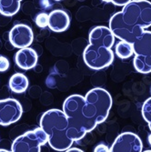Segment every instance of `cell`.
<instances>
[{
  "label": "cell",
  "instance_id": "1",
  "mask_svg": "<svg viewBox=\"0 0 151 152\" xmlns=\"http://www.w3.org/2000/svg\"><path fill=\"white\" fill-rule=\"evenodd\" d=\"M151 26V2L132 0L109 19V28L119 40L133 43Z\"/></svg>",
  "mask_w": 151,
  "mask_h": 152
},
{
  "label": "cell",
  "instance_id": "2",
  "mask_svg": "<svg viewBox=\"0 0 151 152\" xmlns=\"http://www.w3.org/2000/svg\"><path fill=\"white\" fill-rule=\"evenodd\" d=\"M115 38L109 27L98 26L91 29L88 36L89 44L83 52L85 64L94 70H101L110 66L114 61V52L111 48Z\"/></svg>",
  "mask_w": 151,
  "mask_h": 152
},
{
  "label": "cell",
  "instance_id": "3",
  "mask_svg": "<svg viewBox=\"0 0 151 152\" xmlns=\"http://www.w3.org/2000/svg\"><path fill=\"white\" fill-rule=\"evenodd\" d=\"M39 124L47 134L48 144L53 149L66 151L75 142L70 137L68 119L63 110H47L41 116Z\"/></svg>",
  "mask_w": 151,
  "mask_h": 152
},
{
  "label": "cell",
  "instance_id": "4",
  "mask_svg": "<svg viewBox=\"0 0 151 152\" xmlns=\"http://www.w3.org/2000/svg\"><path fill=\"white\" fill-rule=\"evenodd\" d=\"M85 96L74 94L65 99L63 111L69 124V134L74 141H79L96 127L84 113Z\"/></svg>",
  "mask_w": 151,
  "mask_h": 152
},
{
  "label": "cell",
  "instance_id": "5",
  "mask_svg": "<svg viewBox=\"0 0 151 152\" xmlns=\"http://www.w3.org/2000/svg\"><path fill=\"white\" fill-rule=\"evenodd\" d=\"M112 96L104 88H95L85 96L84 113L95 127L103 123L112 107Z\"/></svg>",
  "mask_w": 151,
  "mask_h": 152
},
{
  "label": "cell",
  "instance_id": "6",
  "mask_svg": "<svg viewBox=\"0 0 151 152\" xmlns=\"http://www.w3.org/2000/svg\"><path fill=\"white\" fill-rule=\"evenodd\" d=\"M135 69L141 74L151 73V31L145 30L132 43Z\"/></svg>",
  "mask_w": 151,
  "mask_h": 152
},
{
  "label": "cell",
  "instance_id": "7",
  "mask_svg": "<svg viewBox=\"0 0 151 152\" xmlns=\"http://www.w3.org/2000/svg\"><path fill=\"white\" fill-rule=\"evenodd\" d=\"M48 143V136L39 127L20 135L13 141L11 151L13 152H40L41 147Z\"/></svg>",
  "mask_w": 151,
  "mask_h": 152
},
{
  "label": "cell",
  "instance_id": "8",
  "mask_svg": "<svg viewBox=\"0 0 151 152\" xmlns=\"http://www.w3.org/2000/svg\"><path fill=\"white\" fill-rule=\"evenodd\" d=\"M23 114V108L18 100L6 99L0 100V126L7 127L18 121Z\"/></svg>",
  "mask_w": 151,
  "mask_h": 152
},
{
  "label": "cell",
  "instance_id": "9",
  "mask_svg": "<svg viewBox=\"0 0 151 152\" xmlns=\"http://www.w3.org/2000/svg\"><path fill=\"white\" fill-rule=\"evenodd\" d=\"M143 144L140 137L133 132H124L117 137L110 148L111 152H141Z\"/></svg>",
  "mask_w": 151,
  "mask_h": 152
},
{
  "label": "cell",
  "instance_id": "10",
  "mask_svg": "<svg viewBox=\"0 0 151 152\" xmlns=\"http://www.w3.org/2000/svg\"><path fill=\"white\" fill-rule=\"evenodd\" d=\"M34 40L32 28L26 24H18L14 26L9 32V41L17 48H28Z\"/></svg>",
  "mask_w": 151,
  "mask_h": 152
},
{
  "label": "cell",
  "instance_id": "11",
  "mask_svg": "<svg viewBox=\"0 0 151 152\" xmlns=\"http://www.w3.org/2000/svg\"><path fill=\"white\" fill-rule=\"evenodd\" d=\"M70 25L69 15L62 9H55L49 14L48 27L54 32L66 31Z\"/></svg>",
  "mask_w": 151,
  "mask_h": 152
},
{
  "label": "cell",
  "instance_id": "12",
  "mask_svg": "<svg viewBox=\"0 0 151 152\" xmlns=\"http://www.w3.org/2000/svg\"><path fill=\"white\" fill-rule=\"evenodd\" d=\"M15 61L21 69L28 70L36 66L37 63V54L29 47L20 48L15 56Z\"/></svg>",
  "mask_w": 151,
  "mask_h": 152
},
{
  "label": "cell",
  "instance_id": "13",
  "mask_svg": "<svg viewBox=\"0 0 151 152\" xmlns=\"http://www.w3.org/2000/svg\"><path fill=\"white\" fill-rule=\"evenodd\" d=\"M9 88L10 89L15 93H23L25 92L27 88H28L29 82L27 79L26 76L21 73H16L12 75V77L9 78Z\"/></svg>",
  "mask_w": 151,
  "mask_h": 152
},
{
  "label": "cell",
  "instance_id": "14",
  "mask_svg": "<svg viewBox=\"0 0 151 152\" xmlns=\"http://www.w3.org/2000/svg\"><path fill=\"white\" fill-rule=\"evenodd\" d=\"M21 2L18 0H0V14L6 17H12L19 11Z\"/></svg>",
  "mask_w": 151,
  "mask_h": 152
},
{
  "label": "cell",
  "instance_id": "15",
  "mask_svg": "<svg viewBox=\"0 0 151 152\" xmlns=\"http://www.w3.org/2000/svg\"><path fill=\"white\" fill-rule=\"evenodd\" d=\"M115 53L119 58L122 59L129 58L134 54L132 43H129L128 41L120 40L115 47Z\"/></svg>",
  "mask_w": 151,
  "mask_h": 152
},
{
  "label": "cell",
  "instance_id": "16",
  "mask_svg": "<svg viewBox=\"0 0 151 152\" xmlns=\"http://www.w3.org/2000/svg\"><path fill=\"white\" fill-rule=\"evenodd\" d=\"M142 116L146 122L148 124V128L151 131V98L147 99L142 106Z\"/></svg>",
  "mask_w": 151,
  "mask_h": 152
},
{
  "label": "cell",
  "instance_id": "17",
  "mask_svg": "<svg viewBox=\"0 0 151 152\" xmlns=\"http://www.w3.org/2000/svg\"><path fill=\"white\" fill-rule=\"evenodd\" d=\"M48 19H49V15L47 13H40L36 17L35 22L37 26L41 27V28H45V27L48 26Z\"/></svg>",
  "mask_w": 151,
  "mask_h": 152
},
{
  "label": "cell",
  "instance_id": "18",
  "mask_svg": "<svg viewBox=\"0 0 151 152\" xmlns=\"http://www.w3.org/2000/svg\"><path fill=\"white\" fill-rule=\"evenodd\" d=\"M9 61L7 58L0 56V72H5L9 68Z\"/></svg>",
  "mask_w": 151,
  "mask_h": 152
},
{
  "label": "cell",
  "instance_id": "19",
  "mask_svg": "<svg viewBox=\"0 0 151 152\" xmlns=\"http://www.w3.org/2000/svg\"><path fill=\"white\" fill-rule=\"evenodd\" d=\"M102 1L106 3H112L117 7H124L127 4H128L130 1H132V0H102Z\"/></svg>",
  "mask_w": 151,
  "mask_h": 152
},
{
  "label": "cell",
  "instance_id": "20",
  "mask_svg": "<svg viewBox=\"0 0 151 152\" xmlns=\"http://www.w3.org/2000/svg\"><path fill=\"white\" fill-rule=\"evenodd\" d=\"M94 151L95 152H107V151H110V148H109L107 145L101 143L94 148Z\"/></svg>",
  "mask_w": 151,
  "mask_h": 152
},
{
  "label": "cell",
  "instance_id": "21",
  "mask_svg": "<svg viewBox=\"0 0 151 152\" xmlns=\"http://www.w3.org/2000/svg\"><path fill=\"white\" fill-rule=\"evenodd\" d=\"M66 151L67 152H83V150L80 149V148H69L68 149H66Z\"/></svg>",
  "mask_w": 151,
  "mask_h": 152
},
{
  "label": "cell",
  "instance_id": "22",
  "mask_svg": "<svg viewBox=\"0 0 151 152\" xmlns=\"http://www.w3.org/2000/svg\"><path fill=\"white\" fill-rule=\"evenodd\" d=\"M147 140H148V143L150 144V146H151V134L148 136V137H147Z\"/></svg>",
  "mask_w": 151,
  "mask_h": 152
},
{
  "label": "cell",
  "instance_id": "23",
  "mask_svg": "<svg viewBox=\"0 0 151 152\" xmlns=\"http://www.w3.org/2000/svg\"><path fill=\"white\" fill-rule=\"evenodd\" d=\"M0 151H5V152H7V151H8V150H7V149L3 148V149H0Z\"/></svg>",
  "mask_w": 151,
  "mask_h": 152
},
{
  "label": "cell",
  "instance_id": "24",
  "mask_svg": "<svg viewBox=\"0 0 151 152\" xmlns=\"http://www.w3.org/2000/svg\"><path fill=\"white\" fill-rule=\"evenodd\" d=\"M55 1H61V0H55Z\"/></svg>",
  "mask_w": 151,
  "mask_h": 152
},
{
  "label": "cell",
  "instance_id": "25",
  "mask_svg": "<svg viewBox=\"0 0 151 152\" xmlns=\"http://www.w3.org/2000/svg\"><path fill=\"white\" fill-rule=\"evenodd\" d=\"M18 1H20V2H21V1H22V0H18Z\"/></svg>",
  "mask_w": 151,
  "mask_h": 152
}]
</instances>
